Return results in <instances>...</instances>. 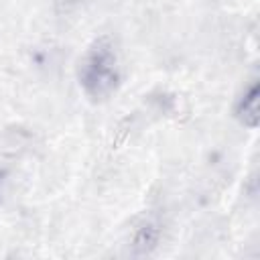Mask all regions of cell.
Segmentation results:
<instances>
[{"instance_id": "obj_1", "label": "cell", "mask_w": 260, "mask_h": 260, "mask_svg": "<svg viewBox=\"0 0 260 260\" xmlns=\"http://www.w3.org/2000/svg\"><path fill=\"white\" fill-rule=\"evenodd\" d=\"M77 75L83 93L91 102H104L118 89L122 69L116 45L110 37H100L85 49Z\"/></svg>"}, {"instance_id": "obj_2", "label": "cell", "mask_w": 260, "mask_h": 260, "mask_svg": "<svg viewBox=\"0 0 260 260\" xmlns=\"http://www.w3.org/2000/svg\"><path fill=\"white\" fill-rule=\"evenodd\" d=\"M236 118L248 126V128H256L258 126V116H260V87L256 81H252L242 95L236 102Z\"/></svg>"}, {"instance_id": "obj_3", "label": "cell", "mask_w": 260, "mask_h": 260, "mask_svg": "<svg viewBox=\"0 0 260 260\" xmlns=\"http://www.w3.org/2000/svg\"><path fill=\"white\" fill-rule=\"evenodd\" d=\"M158 228L152 223V221H144L140 223L134 234H132V248L136 254H148L156 244H158Z\"/></svg>"}, {"instance_id": "obj_4", "label": "cell", "mask_w": 260, "mask_h": 260, "mask_svg": "<svg viewBox=\"0 0 260 260\" xmlns=\"http://www.w3.org/2000/svg\"><path fill=\"white\" fill-rule=\"evenodd\" d=\"M4 177H6V173H4V171H0V195H2V185H4Z\"/></svg>"}, {"instance_id": "obj_5", "label": "cell", "mask_w": 260, "mask_h": 260, "mask_svg": "<svg viewBox=\"0 0 260 260\" xmlns=\"http://www.w3.org/2000/svg\"><path fill=\"white\" fill-rule=\"evenodd\" d=\"M63 2H77V0H63Z\"/></svg>"}]
</instances>
